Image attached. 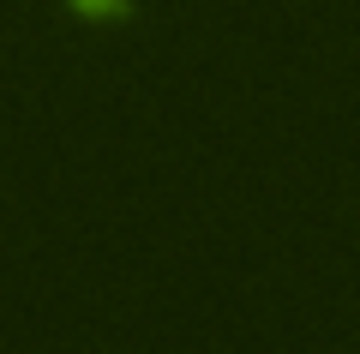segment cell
<instances>
[{"label": "cell", "instance_id": "cell-1", "mask_svg": "<svg viewBox=\"0 0 360 354\" xmlns=\"http://www.w3.org/2000/svg\"><path fill=\"white\" fill-rule=\"evenodd\" d=\"M139 0H66V13L84 18V25H127Z\"/></svg>", "mask_w": 360, "mask_h": 354}]
</instances>
